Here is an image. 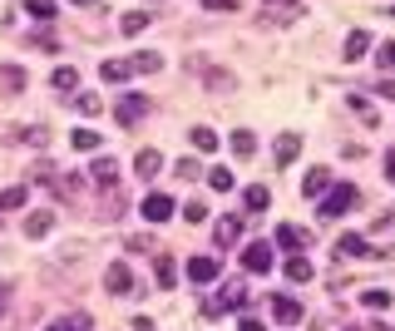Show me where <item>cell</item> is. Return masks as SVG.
Instances as JSON below:
<instances>
[{
	"mask_svg": "<svg viewBox=\"0 0 395 331\" xmlns=\"http://www.w3.org/2000/svg\"><path fill=\"white\" fill-rule=\"evenodd\" d=\"M153 277H158V292H168V287L178 282V262H173L168 252H158V267H153Z\"/></svg>",
	"mask_w": 395,
	"mask_h": 331,
	"instance_id": "obj_13",
	"label": "cell"
},
{
	"mask_svg": "<svg viewBox=\"0 0 395 331\" xmlns=\"http://www.w3.org/2000/svg\"><path fill=\"white\" fill-rule=\"evenodd\" d=\"M376 60H381V70H395V40L381 45V55H376Z\"/></svg>",
	"mask_w": 395,
	"mask_h": 331,
	"instance_id": "obj_38",
	"label": "cell"
},
{
	"mask_svg": "<svg viewBox=\"0 0 395 331\" xmlns=\"http://www.w3.org/2000/svg\"><path fill=\"white\" fill-rule=\"evenodd\" d=\"M50 227H55V213H30V218H25V232H30V237H45Z\"/></svg>",
	"mask_w": 395,
	"mask_h": 331,
	"instance_id": "obj_24",
	"label": "cell"
},
{
	"mask_svg": "<svg viewBox=\"0 0 395 331\" xmlns=\"http://www.w3.org/2000/svg\"><path fill=\"white\" fill-rule=\"evenodd\" d=\"M70 5H94V0H70Z\"/></svg>",
	"mask_w": 395,
	"mask_h": 331,
	"instance_id": "obj_48",
	"label": "cell"
},
{
	"mask_svg": "<svg viewBox=\"0 0 395 331\" xmlns=\"http://www.w3.org/2000/svg\"><path fill=\"white\" fill-rule=\"evenodd\" d=\"M237 331H262V322H252V317H242V322H237Z\"/></svg>",
	"mask_w": 395,
	"mask_h": 331,
	"instance_id": "obj_42",
	"label": "cell"
},
{
	"mask_svg": "<svg viewBox=\"0 0 395 331\" xmlns=\"http://www.w3.org/2000/svg\"><path fill=\"white\" fill-rule=\"evenodd\" d=\"M0 85H5L10 94H20V89H25V70H20V65H0Z\"/></svg>",
	"mask_w": 395,
	"mask_h": 331,
	"instance_id": "obj_21",
	"label": "cell"
},
{
	"mask_svg": "<svg viewBox=\"0 0 395 331\" xmlns=\"http://www.w3.org/2000/svg\"><path fill=\"white\" fill-rule=\"evenodd\" d=\"M144 218L148 222H168L173 218V198H168V193H148V198H144Z\"/></svg>",
	"mask_w": 395,
	"mask_h": 331,
	"instance_id": "obj_6",
	"label": "cell"
},
{
	"mask_svg": "<svg viewBox=\"0 0 395 331\" xmlns=\"http://www.w3.org/2000/svg\"><path fill=\"white\" fill-rule=\"evenodd\" d=\"M148 109H153V99H148V94H124V99L114 104V114H119V124H139V119H144Z\"/></svg>",
	"mask_w": 395,
	"mask_h": 331,
	"instance_id": "obj_3",
	"label": "cell"
},
{
	"mask_svg": "<svg viewBox=\"0 0 395 331\" xmlns=\"http://www.w3.org/2000/svg\"><path fill=\"white\" fill-rule=\"evenodd\" d=\"M366 50H371V35L366 30H351L346 35V60H366Z\"/></svg>",
	"mask_w": 395,
	"mask_h": 331,
	"instance_id": "obj_18",
	"label": "cell"
},
{
	"mask_svg": "<svg viewBox=\"0 0 395 331\" xmlns=\"http://www.w3.org/2000/svg\"><path fill=\"white\" fill-rule=\"evenodd\" d=\"M207 188L212 193H232V173L227 168H207Z\"/></svg>",
	"mask_w": 395,
	"mask_h": 331,
	"instance_id": "obj_29",
	"label": "cell"
},
{
	"mask_svg": "<svg viewBox=\"0 0 395 331\" xmlns=\"http://www.w3.org/2000/svg\"><path fill=\"white\" fill-rule=\"evenodd\" d=\"M104 287H109L114 297H129V292H134V272H129L124 262H109V267H104Z\"/></svg>",
	"mask_w": 395,
	"mask_h": 331,
	"instance_id": "obj_4",
	"label": "cell"
},
{
	"mask_svg": "<svg viewBox=\"0 0 395 331\" xmlns=\"http://www.w3.org/2000/svg\"><path fill=\"white\" fill-rule=\"evenodd\" d=\"M262 5H267V10H272V15H282V20H287V15H296V10H301V0H262Z\"/></svg>",
	"mask_w": 395,
	"mask_h": 331,
	"instance_id": "obj_32",
	"label": "cell"
},
{
	"mask_svg": "<svg viewBox=\"0 0 395 331\" xmlns=\"http://www.w3.org/2000/svg\"><path fill=\"white\" fill-rule=\"evenodd\" d=\"M296 153H301V134H282L277 139V148H272V158H277V168H287Z\"/></svg>",
	"mask_w": 395,
	"mask_h": 331,
	"instance_id": "obj_11",
	"label": "cell"
},
{
	"mask_svg": "<svg viewBox=\"0 0 395 331\" xmlns=\"http://www.w3.org/2000/svg\"><path fill=\"white\" fill-rule=\"evenodd\" d=\"M242 203H247V208H252V213H262V208H267V203H272V193H267V188H262V183H252V188H247V193H242Z\"/></svg>",
	"mask_w": 395,
	"mask_h": 331,
	"instance_id": "obj_26",
	"label": "cell"
},
{
	"mask_svg": "<svg viewBox=\"0 0 395 331\" xmlns=\"http://www.w3.org/2000/svg\"><path fill=\"white\" fill-rule=\"evenodd\" d=\"M287 277H292V282H311V262H306L301 252H292V257H287Z\"/></svg>",
	"mask_w": 395,
	"mask_h": 331,
	"instance_id": "obj_25",
	"label": "cell"
},
{
	"mask_svg": "<svg viewBox=\"0 0 395 331\" xmlns=\"http://www.w3.org/2000/svg\"><path fill=\"white\" fill-rule=\"evenodd\" d=\"M242 237V218H217V247H232Z\"/></svg>",
	"mask_w": 395,
	"mask_h": 331,
	"instance_id": "obj_17",
	"label": "cell"
},
{
	"mask_svg": "<svg viewBox=\"0 0 395 331\" xmlns=\"http://www.w3.org/2000/svg\"><path fill=\"white\" fill-rule=\"evenodd\" d=\"M0 208H25V188H5L0 193Z\"/></svg>",
	"mask_w": 395,
	"mask_h": 331,
	"instance_id": "obj_35",
	"label": "cell"
},
{
	"mask_svg": "<svg viewBox=\"0 0 395 331\" xmlns=\"http://www.w3.org/2000/svg\"><path fill=\"white\" fill-rule=\"evenodd\" d=\"M242 267H247L252 277L272 272V242H247V247H242Z\"/></svg>",
	"mask_w": 395,
	"mask_h": 331,
	"instance_id": "obj_2",
	"label": "cell"
},
{
	"mask_svg": "<svg viewBox=\"0 0 395 331\" xmlns=\"http://www.w3.org/2000/svg\"><path fill=\"white\" fill-rule=\"evenodd\" d=\"M366 331H391V327H381V322H376V327H366Z\"/></svg>",
	"mask_w": 395,
	"mask_h": 331,
	"instance_id": "obj_47",
	"label": "cell"
},
{
	"mask_svg": "<svg viewBox=\"0 0 395 331\" xmlns=\"http://www.w3.org/2000/svg\"><path fill=\"white\" fill-rule=\"evenodd\" d=\"M80 114H85V119L104 114V99H99V94H80Z\"/></svg>",
	"mask_w": 395,
	"mask_h": 331,
	"instance_id": "obj_34",
	"label": "cell"
},
{
	"mask_svg": "<svg viewBox=\"0 0 395 331\" xmlns=\"http://www.w3.org/2000/svg\"><path fill=\"white\" fill-rule=\"evenodd\" d=\"M198 173H202V168H198L193 158H183V163H178V178H198Z\"/></svg>",
	"mask_w": 395,
	"mask_h": 331,
	"instance_id": "obj_40",
	"label": "cell"
},
{
	"mask_svg": "<svg viewBox=\"0 0 395 331\" xmlns=\"http://www.w3.org/2000/svg\"><path fill=\"white\" fill-rule=\"evenodd\" d=\"M376 94H386V99H395V80H386V85H381Z\"/></svg>",
	"mask_w": 395,
	"mask_h": 331,
	"instance_id": "obj_44",
	"label": "cell"
},
{
	"mask_svg": "<svg viewBox=\"0 0 395 331\" xmlns=\"http://www.w3.org/2000/svg\"><path fill=\"white\" fill-rule=\"evenodd\" d=\"M386 178H391V183H395V148H391V153H386Z\"/></svg>",
	"mask_w": 395,
	"mask_h": 331,
	"instance_id": "obj_43",
	"label": "cell"
},
{
	"mask_svg": "<svg viewBox=\"0 0 395 331\" xmlns=\"http://www.w3.org/2000/svg\"><path fill=\"white\" fill-rule=\"evenodd\" d=\"M158 168H163V153L158 148H139L134 153V173L139 178H158Z\"/></svg>",
	"mask_w": 395,
	"mask_h": 331,
	"instance_id": "obj_8",
	"label": "cell"
},
{
	"mask_svg": "<svg viewBox=\"0 0 395 331\" xmlns=\"http://www.w3.org/2000/svg\"><path fill=\"white\" fill-rule=\"evenodd\" d=\"M148 25H153V15H148V10H129V15L119 20V30H124V35H144Z\"/></svg>",
	"mask_w": 395,
	"mask_h": 331,
	"instance_id": "obj_15",
	"label": "cell"
},
{
	"mask_svg": "<svg viewBox=\"0 0 395 331\" xmlns=\"http://www.w3.org/2000/svg\"><path fill=\"white\" fill-rule=\"evenodd\" d=\"M129 252H153V237H129Z\"/></svg>",
	"mask_w": 395,
	"mask_h": 331,
	"instance_id": "obj_39",
	"label": "cell"
},
{
	"mask_svg": "<svg viewBox=\"0 0 395 331\" xmlns=\"http://www.w3.org/2000/svg\"><path fill=\"white\" fill-rule=\"evenodd\" d=\"M99 75H104L109 85H124V80L134 75V65H129V60H104V65H99Z\"/></svg>",
	"mask_w": 395,
	"mask_h": 331,
	"instance_id": "obj_16",
	"label": "cell"
},
{
	"mask_svg": "<svg viewBox=\"0 0 395 331\" xmlns=\"http://www.w3.org/2000/svg\"><path fill=\"white\" fill-rule=\"evenodd\" d=\"M202 5H207V10H232L237 0H202Z\"/></svg>",
	"mask_w": 395,
	"mask_h": 331,
	"instance_id": "obj_41",
	"label": "cell"
},
{
	"mask_svg": "<svg viewBox=\"0 0 395 331\" xmlns=\"http://www.w3.org/2000/svg\"><path fill=\"white\" fill-rule=\"evenodd\" d=\"M70 143H75V153H94V148H99V134H94V129H75V134H70Z\"/></svg>",
	"mask_w": 395,
	"mask_h": 331,
	"instance_id": "obj_23",
	"label": "cell"
},
{
	"mask_svg": "<svg viewBox=\"0 0 395 331\" xmlns=\"http://www.w3.org/2000/svg\"><path fill=\"white\" fill-rule=\"evenodd\" d=\"M227 143H232V153H237V158H252V153H257V139H252L247 129H237V134H232Z\"/></svg>",
	"mask_w": 395,
	"mask_h": 331,
	"instance_id": "obj_22",
	"label": "cell"
},
{
	"mask_svg": "<svg viewBox=\"0 0 395 331\" xmlns=\"http://www.w3.org/2000/svg\"><path fill=\"white\" fill-rule=\"evenodd\" d=\"M351 109L361 114V119H366V124H371V119H376V109H371V99H366V94H351Z\"/></svg>",
	"mask_w": 395,
	"mask_h": 331,
	"instance_id": "obj_36",
	"label": "cell"
},
{
	"mask_svg": "<svg viewBox=\"0 0 395 331\" xmlns=\"http://www.w3.org/2000/svg\"><path fill=\"white\" fill-rule=\"evenodd\" d=\"M183 218H188V222H207V203H198V198H193V203L183 208Z\"/></svg>",
	"mask_w": 395,
	"mask_h": 331,
	"instance_id": "obj_37",
	"label": "cell"
},
{
	"mask_svg": "<svg viewBox=\"0 0 395 331\" xmlns=\"http://www.w3.org/2000/svg\"><path fill=\"white\" fill-rule=\"evenodd\" d=\"M336 252H341V257H376V252H371V242H366L361 232H346V237L336 242Z\"/></svg>",
	"mask_w": 395,
	"mask_h": 331,
	"instance_id": "obj_12",
	"label": "cell"
},
{
	"mask_svg": "<svg viewBox=\"0 0 395 331\" xmlns=\"http://www.w3.org/2000/svg\"><path fill=\"white\" fill-rule=\"evenodd\" d=\"M227 307H247V287H242V282H227V287H222V297H212V302H207V312H212V317H217V312H227Z\"/></svg>",
	"mask_w": 395,
	"mask_h": 331,
	"instance_id": "obj_5",
	"label": "cell"
},
{
	"mask_svg": "<svg viewBox=\"0 0 395 331\" xmlns=\"http://www.w3.org/2000/svg\"><path fill=\"white\" fill-rule=\"evenodd\" d=\"M351 203H356V188L351 183H331V193L321 198V218H341V213H351Z\"/></svg>",
	"mask_w": 395,
	"mask_h": 331,
	"instance_id": "obj_1",
	"label": "cell"
},
{
	"mask_svg": "<svg viewBox=\"0 0 395 331\" xmlns=\"http://www.w3.org/2000/svg\"><path fill=\"white\" fill-rule=\"evenodd\" d=\"M217 257H188V277H193V287H202V282H212L217 277Z\"/></svg>",
	"mask_w": 395,
	"mask_h": 331,
	"instance_id": "obj_9",
	"label": "cell"
},
{
	"mask_svg": "<svg viewBox=\"0 0 395 331\" xmlns=\"http://www.w3.org/2000/svg\"><path fill=\"white\" fill-rule=\"evenodd\" d=\"M90 327V317H60V322H50V331H85Z\"/></svg>",
	"mask_w": 395,
	"mask_h": 331,
	"instance_id": "obj_33",
	"label": "cell"
},
{
	"mask_svg": "<svg viewBox=\"0 0 395 331\" xmlns=\"http://www.w3.org/2000/svg\"><path fill=\"white\" fill-rule=\"evenodd\" d=\"M90 178H94V183L104 188V193H114V188H119V163H114V158H94Z\"/></svg>",
	"mask_w": 395,
	"mask_h": 331,
	"instance_id": "obj_7",
	"label": "cell"
},
{
	"mask_svg": "<svg viewBox=\"0 0 395 331\" xmlns=\"http://www.w3.org/2000/svg\"><path fill=\"white\" fill-rule=\"evenodd\" d=\"M361 302H366L371 312H386V307H391L395 297H391V292H386V287H371V292H361Z\"/></svg>",
	"mask_w": 395,
	"mask_h": 331,
	"instance_id": "obj_27",
	"label": "cell"
},
{
	"mask_svg": "<svg viewBox=\"0 0 395 331\" xmlns=\"http://www.w3.org/2000/svg\"><path fill=\"white\" fill-rule=\"evenodd\" d=\"M301 193H306V198H326V193H331V168L306 173V178H301Z\"/></svg>",
	"mask_w": 395,
	"mask_h": 331,
	"instance_id": "obj_10",
	"label": "cell"
},
{
	"mask_svg": "<svg viewBox=\"0 0 395 331\" xmlns=\"http://www.w3.org/2000/svg\"><path fill=\"white\" fill-rule=\"evenodd\" d=\"M5 302H10V297H5V287H0V317H5Z\"/></svg>",
	"mask_w": 395,
	"mask_h": 331,
	"instance_id": "obj_46",
	"label": "cell"
},
{
	"mask_svg": "<svg viewBox=\"0 0 395 331\" xmlns=\"http://www.w3.org/2000/svg\"><path fill=\"white\" fill-rule=\"evenodd\" d=\"M188 139H193V148H198V153H212V148H217V134H212V129H193Z\"/></svg>",
	"mask_w": 395,
	"mask_h": 331,
	"instance_id": "obj_31",
	"label": "cell"
},
{
	"mask_svg": "<svg viewBox=\"0 0 395 331\" xmlns=\"http://www.w3.org/2000/svg\"><path fill=\"white\" fill-rule=\"evenodd\" d=\"M55 89H80V70L75 65H60L55 70Z\"/></svg>",
	"mask_w": 395,
	"mask_h": 331,
	"instance_id": "obj_28",
	"label": "cell"
},
{
	"mask_svg": "<svg viewBox=\"0 0 395 331\" xmlns=\"http://www.w3.org/2000/svg\"><path fill=\"white\" fill-rule=\"evenodd\" d=\"M301 242H306V232H301V227H292V222H282V227H277V247H287V252H296Z\"/></svg>",
	"mask_w": 395,
	"mask_h": 331,
	"instance_id": "obj_20",
	"label": "cell"
},
{
	"mask_svg": "<svg viewBox=\"0 0 395 331\" xmlns=\"http://www.w3.org/2000/svg\"><path fill=\"white\" fill-rule=\"evenodd\" d=\"M134 331H153V322H148V317H139V322H134Z\"/></svg>",
	"mask_w": 395,
	"mask_h": 331,
	"instance_id": "obj_45",
	"label": "cell"
},
{
	"mask_svg": "<svg viewBox=\"0 0 395 331\" xmlns=\"http://www.w3.org/2000/svg\"><path fill=\"white\" fill-rule=\"evenodd\" d=\"M129 65H134V75H153V70H163V55H153V50H139Z\"/></svg>",
	"mask_w": 395,
	"mask_h": 331,
	"instance_id": "obj_19",
	"label": "cell"
},
{
	"mask_svg": "<svg viewBox=\"0 0 395 331\" xmlns=\"http://www.w3.org/2000/svg\"><path fill=\"white\" fill-rule=\"evenodd\" d=\"M25 15H35L45 25V20H55V0H25Z\"/></svg>",
	"mask_w": 395,
	"mask_h": 331,
	"instance_id": "obj_30",
	"label": "cell"
},
{
	"mask_svg": "<svg viewBox=\"0 0 395 331\" xmlns=\"http://www.w3.org/2000/svg\"><path fill=\"white\" fill-rule=\"evenodd\" d=\"M272 317H277L282 327H292V322H301V307H296L292 297H272Z\"/></svg>",
	"mask_w": 395,
	"mask_h": 331,
	"instance_id": "obj_14",
	"label": "cell"
}]
</instances>
